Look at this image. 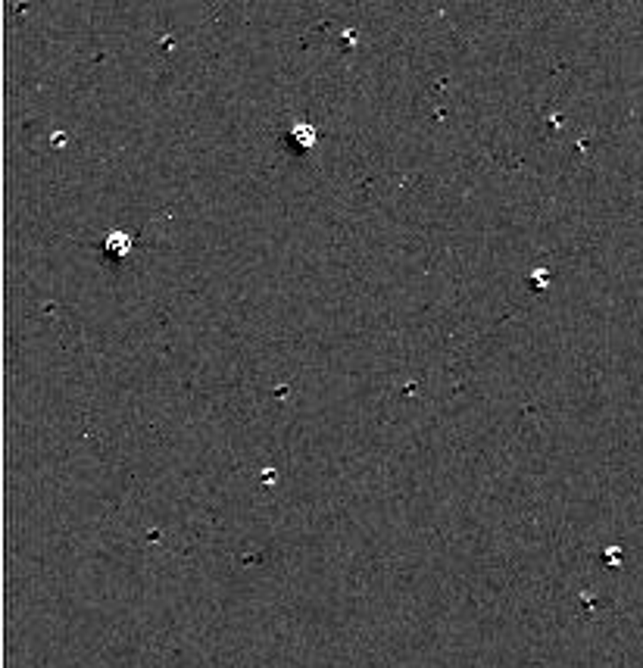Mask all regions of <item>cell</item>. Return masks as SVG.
<instances>
[{"label": "cell", "instance_id": "cell-1", "mask_svg": "<svg viewBox=\"0 0 643 668\" xmlns=\"http://www.w3.org/2000/svg\"><path fill=\"white\" fill-rule=\"evenodd\" d=\"M104 250H106L109 259H122L131 250V238L125 231H109L104 238Z\"/></svg>", "mask_w": 643, "mask_h": 668}]
</instances>
